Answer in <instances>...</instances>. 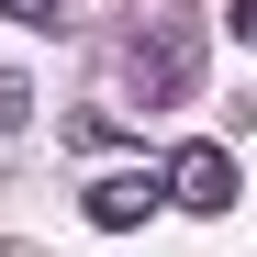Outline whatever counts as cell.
Listing matches in <instances>:
<instances>
[{
    "instance_id": "3957f363",
    "label": "cell",
    "mask_w": 257,
    "mask_h": 257,
    "mask_svg": "<svg viewBox=\"0 0 257 257\" xmlns=\"http://www.w3.org/2000/svg\"><path fill=\"white\" fill-rule=\"evenodd\" d=\"M157 201H168V190H157L146 168H135V179H101V190H90V224H101V235H135Z\"/></svg>"
},
{
    "instance_id": "277c9868",
    "label": "cell",
    "mask_w": 257,
    "mask_h": 257,
    "mask_svg": "<svg viewBox=\"0 0 257 257\" xmlns=\"http://www.w3.org/2000/svg\"><path fill=\"white\" fill-rule=\"evenodd\" d=\"M0 12H12V23H56V0H0Z\"/></svg>"
},
{
    "instance_id": "7a4b0ae2",
    "label": "cell",
    "mask_w": 257,
    "mask_h": 257,
    "mask_svg": "<svg viewBox=\"0 0 257 257\" xmlns=\"http://www.w3.org/2000/svg\"><path fill=\"white\" fill-rule=\"evenodd\" d=\"M135 67H146V112L190 101V78H201V34H190V23H157V45H146Z\"/></svg>"
},
{
    "instance_id": "5b68a950",
    "label": "cell",
    "mask_w": 257,
    "mask_h": 257,
    "mask_svg": "<svg viewBox=\"0 0 257 257\" xmlns=\"http://www.w3.org/2000/svg\"><path fill=\"white\" fill-rule=\"evenodd\" d=\"M224 23H235V45H257V0H235V12H224Z\"/></svg>"
},
{
    "instance_id": "6da1fadb",
    "label": "cell",
    "mask_w": 257,
    "mask_h": 257,
    "mask_svg": "<svg viewBox=\"0 0 257 257\" xmlns=\"http://www.w3.org/2000/svg\"><path fill=\"white\" fill-rule=\"evenodd\" d=\"M157 190H168V212H235V146H212V135H190L179 157L157 168Z\"/></svg>"
}]
</instances>
